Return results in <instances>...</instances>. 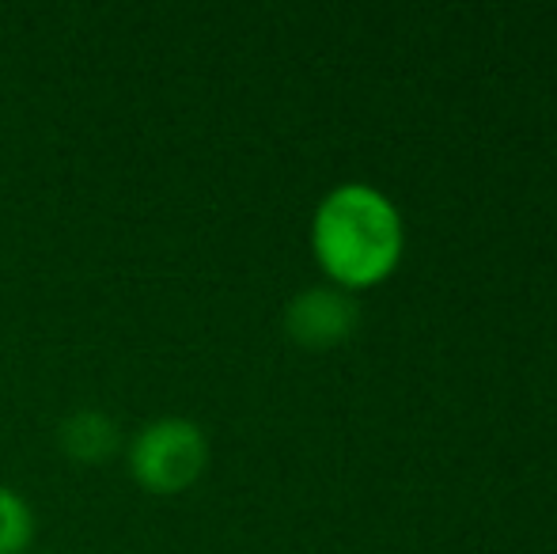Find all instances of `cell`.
<instances>
[{
	"mask_svg": "<svg viewBox=\"0 0 557 554\" xmlns=\"http://www.w3.org/2000/svg\"><path fill=\"white\" fill-rule=\"evenodd\" d=\"M30 532H35V520H30L23 497L0 487V554H20L27 547Z\"/></svg>",
	"mask_w": 557,
	"mask_h": 554,
	"instance_id": "5b68a950",
	"label": "cell"
},
{
	"mask_svg": "<svg viewBox=\"0 0 557 554\" xmlns=\"http://www.w3.org/2000/svg\"><path fill=\"white\" fill-rule=\"evenodd\" d=\"M403 221L380 190L345 183L315 213V255L345 285H372L398 262Z\"/></svg>",
	"mask_w": 557,
	"mask_h": 554,
	"instance_id": "6da1fadb",
	"label": "cell"
},
{
	"mask_svg": "<svg viewBox=\"0 0 557 554\" xmlns=\"http://www.w3.org/2000/svg\"><path fill=\"white\" fill-rule=\"evenodd\" d=\"M209 456L206 433L186 418H160L148 421L129 448V467L140 487L156 494H175L186 490L201 475Z\"/></svg>",
	"mask_w": 557,
	"mask_h": 554,
	"instance_id": "7a4b0ae2",
	"label": "cell"
},
{
	"mask_svg": "<svg viewBox=\"0 0 557 554\" xmlns=\"http://www.w3.org/2000/svg\"><path fill=\"white\" fill-rule=\"evenodd\" d=\"M357 327V304L337 288H308L288 304V334L304 346H334Z\"/></svg>",
	"mask_w": 557,
	"mask_h": 554,
	"instance_id": "3957f363",
	"label": "cell"
},
{
	"mask_svg": "<svg viewBox=\"0 0 557 554\" xmlns=\"http://www.w3.org/2000/svg\"><path fill=\"white\" fill-rule=\"evenodd\" d=\"M61 436H65V448L76 459H103L114 448V426L103 415H96V410L69 418Z\"/></svg>",
	"mask_w": 557,
	"mask_h": 554,
	"instance_id": "277c9868",
	"label": "cell"
}]
</instances>
